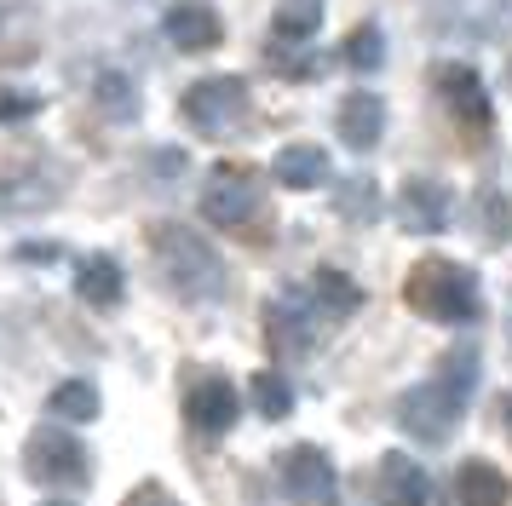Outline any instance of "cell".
Instances as JSON below:
<instances>
[{
  "label": "cell",
  "instance_id": "1",
  "mask_svg": "<svg viewBox=\"0 0 512 506\" xmlns=\"http://www.w3.org/2000/svg\"><path fill=\"white\" fill-rule=\"evenodd\" d=\"M150 248H156V265H162V282L167 288H179V299H196V305H208V299L225 294V259L185 225H156L150 230Z\"/></svg>",
  "mask_w": 512,
  "mask_h": 506
},
{
  "label": "cell",
  "instance_id": "2",
  "mask_svg": "<svg viewBox=\"0 0 512 506\" xmlns=\"http://www.w3.org/2000/svg\"><path fill=\"white\" fill-rule=\"evenodd\" d=\"M403 305L432 322H472L484 311L472 271L455 265V259H415V271L403 282Z\"/></svg>",
  "mask_w": 512,
  "mask_h": 506
},
{
  "label": "cell",
  "instance_id": "3",
  "mask_svg": "<svg viewBox=\"0 0 512 506\" xmlns=\"http://www.w3.org/2000/svg\"><path fill=\"white\" fill-rule=\"evenodd\" d=\"M179 110H185V121L202 138H219V133H236V127L248 121L254 98H248V81H242V75H202V81L185 92Z\"/></svg>",
  "mask_w": 512,
  "mask_h": 506
},
{
  "label": "cell",
  "instance_id": "4",
  "mask_svg": "<svg viewBox=\"0 0 512 506\" xmlns=\"http://www.w3.org/2000/svg\"><path fill=\"white\" fill-rule=\"evenodd\" d=\"M24 472L35 483H52V489H81V483L93 478V460H87V449H81L70 432L41 426V432H29V443H24Z\"/></svg>",
  "mask_w": 512,
  "mask_h": 506
},
{
  "label": "cell",
  "instance_id": "5",
  "mask_svg": "<svg viewBox=\"0 0 512 506\" xmlns=\"http://www.w3.org/2000/svg\"><path fill=\"white\" fill-rule=\"evenodd\" d=\"M259 213V173L242 167V161H219L202 184V219L225 230H242Z\"/></svg>",
  "mask_w": 512,
  "mask_h": 506
},
{
  "label": "cell",
  "instance_id": "6",
  "mask_svg": "<svg viewBox=\"0 0 512 506\" xmlns=\"http://www.w3.org/2000/svg\"><path fill=\"white\" fill-rule=\"evenodd\" d=\"M461 414H466V397H455L443 380H426V386L397 397V426L409 437H420V443H443L461 426Z\"/></svg>",
  "mask_w": 512,
  "mask_h": 506
},
{
  "label": "cell",
  "instance_id": "7",
  "mask_svg": "<svg viewBox=\"0 0 512 506\" xmlns=\"http://www.w3.org/2000/svg\"><path fill=\"white\" fill-rule=\"evenodd\" d=\"M323 311L305 299V288H288L282 299H271L265 305V345L277 351V357H300L305 345L323 334Z\"/></svg>",
  "mask_w": 512,
  "mask_h": 506
},
{
  "label": "cell",
  "instance_id": "8",
  "mask_svg": "<svg viewBox=\"0 0 512 506\" xmlns=\"http://www.w3.org/2000/svg\"><path fill=\"white\" fill-rule=\"evenodd\" d=\"M438 98H443V110L455 115V127L466 133V144H484L495 115H489V92H484V81H478V69L443 64L438 69Z\"/></svg>",
  "mask_w": 512,
  "mask_h": 506
},
{
  "label": "cell",
  "instance_id": "9",
  "mask_svg": "<svg viewBox=\"0 0 512 506\" xmlns=\"http://www.w3.org/2000/svg\"><path fill=\"white\" fill-rule=\"evenodd\" d=\"M282 495L300 506H334L340 501V472L317 443H300L282 455Z\"/></svg>",
  "mask_w": 512,
  "mask_h": 506
},
{
  "label": "cell",
  "instance_id": "10",
  "mask_svg": "<svg viewBox=\"0 0 512 506\" xmlns=\"http://www.w3.org/2000/svg\"><path fill=\"white\" fill-rule=\"evenodd\" d=\"M236 414H242V403H236V386L225 380V374H202V380H190V391H185V420H190L202 437L231 432Z\"/></svg>",
  "mask_w": 512,
  "mask_h": 506
},
{
  "label": "cell",
  "instance_id": "11",
  "mask_svg": "<svg viewBox=\"0 0 512 506\" xmlns=\"http://www.w3.org/2000/svg\"><path fill=\"white\" fill-rule=\"evenodd\" d=\"M397 219H403V230H415V236H438V230H449V219H455V196H449V184L409 179L403 184V196H397Z\"/></svg>",
  "mask_w": 512,
  "mask_h": 506
},
{
  "label": "cell",
  "instance_id": "12",
  "mask_svg": "<svg viewBox=\"0 0 512 506\" xmlns=\"http://www.w3.org/2000/svg\"><path fill=\"white\" fill-rule=\"evenodd\" d=\"M334 127H340V144H346V150H374L380 133H386V98H380V92H363V87L346 92Z\"/></svg>",
  "mask_w": 512,
  "mask_h": 506
},
{
  "label": "cell",
  "instance_id": "13",
  "mask_svg": "<svg viewBox=\"0 0 512 506\" xmlns=\"http://www.w3.org/2000/svg\"><path fill=\"white\" fill-rule=\"evenodd\" d=\"M167 41L179 46V52H213V46L225 41V23L213 6L202 0H179L173 12H167Z\"/></svg>",
  "mask_w": 512,
  "mask_h": 506
},
{
  "label": "cell",
  "instance_id": "14",
  "mask_svg": "<svg viewBox=\"0 0 512 506\" xmlns=\"http://www.w3.org/2000/svg\"><path fill=\"white\" fill-rule=\"evenodd\" d=\"M380 501L386 506H426L432 501V478H426V466L409 460L403 449L380 460Z\"/></svg>",
  "mask_w": 512,
  "mask_h": 506
},
{
  "label": "cell",
  "instance_id": "15",
  "mask_svg": "<svg viewBox=\"0 0 512 506\" xmlns=\"http://www.w3.org/2000/svg\"><path fill=\"white\" fill-rule=\"evenodd\" d=\"M64 196V179L47 167H29V173H6L0 179V213H41Z\"/></svg>",
  "mask_w": 512,
  "mask_h": 506
},
{
  "label": "cell",
  "instance_id": "16",
  "mask_svg": "<svg viewBox=\"0 0 512 506\" xmlns=\"http://www.w3.org/2000/svg\"><path fill=\"white\" fill-rule=\"evenodd\" d=\"M300 288H305V299H311V305H317L328 322H340V317H351V311H363V288H357L346 271H334V265H317V271L305 276Z\"/></svg>",
  "mask_w": 512,
  "mask_h": 506
},
{
  "label": "cell",
  "instance_id": "17",
  "mask_svg": "<svg viewBox=\"0 0 512 506\" xmlns=\"http://www.w3.org/2000/svg\"><path fill=\"white\" fill-rule=\"evenodd\" d=\"M317 29H323V0H277V18H271V46L277 52L311 46Z\"/></svg>",
  "mask_w": 512,
  "mask_h": 506
},
{
  "label": "cell",
  "instance_id": "18",
  "mask_svg": "<svg viewBox=\"0 0 512 506\" xmlns=\"http://www.w3.org/2000/svg\"><path fill=\"white\" fill-rule=\"evenodd\" d=\"M288 190H317V184H328V150L323 144H288V150H277V167H271Z\"/></svg>",
  "mask_w": 512,
  "mask_h": 506
},
{
  "label": "cell",
  "instance_id": "19",
  "mask_svg": "<svg viewBox=\"0 0 512 506\" xmlns=\"http://www.w3.org/2000/svg\"><path fill=\"white\" fill-rule=\"evenodd\" d=\"M455 495H461V506H507L512 478L501 466H489V460H466L461 478H455Z\"/></svg>",
  "mask_w": 512,
  "mask_h": 506
},
{
  "label": "cell",
  "instance_id": "20",
  "mask_svg": "<svg viewBox=\"0 0 512 506\" xmlns=\"http://www.w3.org/2000/svg\"><path fill=\"white\" fill-rule=\"evenodd\" d=\"M121 265L110 259V253H93V259H81V271H75V294L87 299V305H98V311H116L121 305Z\"/></svg>",
  "mask_w": 512,
  "mask_h": 506
},
{
  "label": "cell",
  "instance_id": "21",
  "mask_svg": "<svg viewBox=\"0 0 512 506\" xmlns=\"http://www.w3.org/2000/svg\"><path fill=\"white\" fill-rule=\"evenodd\" d=\"M93 98H98V104H104L110 115H116V121H133V115H139V87H133L121 69H98Z\"/></svg>",
  "mask_w": 512,
  "mask_h": 506
},
{
  "label": "cell",
  "instance_id": "22",
  "mask_svg": "<svg viewBox=\"0 0 512 506\" xmlns=\"http://www.w3.org/2000/svg\"><path fill=\"white\" fill-rule=\"evenodd\" d=\"M248 391H254V409L265 414V420H288V414H294V391H288V380L271 374V368H259L254 380H248Z\"/></svg>",
  "mask_w": 512,
  "mask_h": 506
},
{
  "label": "cell",
  "instance_id": "23",
  "mask_svg": "<svg viewBox=\"0 0 512 506\" xmlns=\"http://www.w3.org/2000/svg\"><path fill=\"white\" fill-rule=\"evenodd\" d=\"M47 409L58 414V420H93L98 414V391L87 386V380H64V386H52Z\"/></svg>",
  "mask_w": 512,
  "mask_h": 506
},
{
  "label": "cell",
  "instance_id": "24",
  "mask_svg": "<svg viewBox=\"0 0 512 506\" xmlns=\"http://www.w3.org/2000/svg\"><path fill=\"white\" fill-rule=\"evenodd\" d=\"M432 380H443L455 397H466V391L478 386V351H472V345H461V351H443V368L432 374Z\"/></svg>",
  "mask_w": 512,
  "mask_h": 506
},
{
  "label": "cell",
  "instance_id": "25",
  "mask_svg": "<svg viewBox=\"0 0 512 506\" xmlns=\"http://www.w3.org/2000/svg\"><path fill=\"white\" fill-rule=\"evenodd\" d=\"M374 213H380V190H374L369 179H351L346 190H340V219H351V225H369Z\"/></svg>",
  "mask_w": 512,
  "mask_h": 506
},
{
  "label": "cell",
  "instance_id": "26",
  "mask_svg": "<svg viewBox=\"0 0 512 506\" xmlns=\"http://www.w3.org/2000/svg\"><path fill=\"white\" fill-rule=\"evenodd\" d=\"M380 58H386V46H380V29H374V23L351 29V41H346V64H351V69H380Z\"/></svg>",
  "mask_w": 512,
  "mask_h": 506
},
{
  "label": "cell",
  "instance_id": "27",
  "mask_svg": "<svg viewBox=\"0 0 512 506\" xmlns=\"http://www.w3.org/2000/svg\"><path fill=\"white\" fill-rule=\"evenodd\" d=\"M484 236L489 242H507L512 236V202L495 196V190H484Z\"/></svg>",
  "mask_w": 512,
  "mask_h": 506
},
{
  "label": "cell",
  "instance_id": "28",
  "mask_svg": "<svg viewBox=\"0 0 512 506\" xmlns=\"http://www.w3.org/2000/svg\"><path fill=\"white\" fill-rule=\"evenodd\" d=\"M121 506H179V501L167 495L162 483H139V489H133V495H127V501H121Z\"/></svg>",
  "mask_w": 512,
  "mask_h": 506
},
{
  "label": "cell",
  "instance_id": "29",
  "mask_svg": "<svg viewBox=\"0 0 512 506\" xmlns=\"http://www.w3.org/2000/svg\"><path fill=\"white\" fill-rule=\"evenodd\" d=\"M501 426H507V437H512V397H501Z\"/></svg>",
  "mask_w": 512,
  "mask_h": 506
},
{
  "label": "cell",
  "instance_id": "30",
  "mask_svg": "<svg viewBox=\"0 0 512 506\" xmlns=\"http://www.w3.org/2000/svg\"><path fill=\"white\" fill-rule=\"evenodd\" d=\"M41 506H75V501H41Z\"/></svg>",
  "mask_w": 512,
  "mask_h": 506
}]
</instances>
